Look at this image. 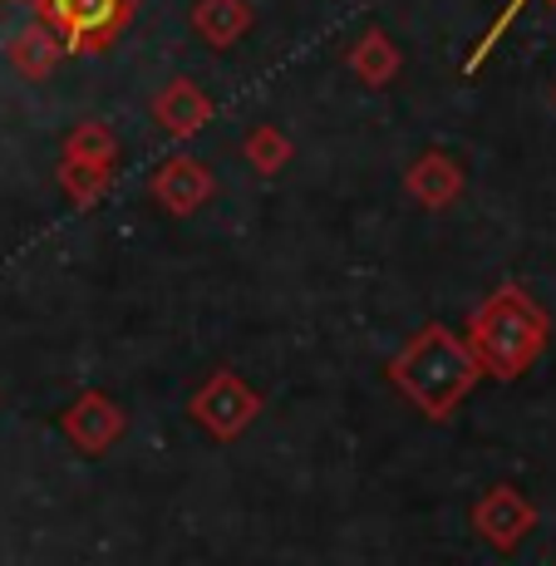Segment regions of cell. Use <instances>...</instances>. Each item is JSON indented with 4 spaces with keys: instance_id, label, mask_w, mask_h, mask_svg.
<instances>
[{
    "instance_id": "7",
    "label": "cell",
    "mask_w": 556,
    "mask_h": 566,
    "mask_svg": "<svg viewBox=\"0 0 556 566\" xmlns=\"http://www.w3.org/2000/svg\"><path fill=\"white\" fill-rule=\"evenodd\" d=\"M153 192H158V202H168L172 212H192V207L212 192V178H207V168H198L192 158H172L158 168Z\"/></svg>"
},
{
    "instance_id": "11",
    "label": "cell",
    "mask_w": 556,
    "mask_h": 566,
    "mask_svg": "<svg viewBox=\"0 0 556 566\" xmlns=\"http://www.w3.org/2000/svg\"><path fill=\"white\" fill-rule=\"evenodd\" d=\"M413 192H419L423 202H449L458 192V168L449 158H429L419 163V172H413Z\"/></svg>"
},
{
    "instance_id": "10",
    "label": "cell",
    "mask_w": 556,
    "mask_h": 566,
    "mask_svg": "<svg viewBox=\"0 0 556 566\" xmlns=\"http://www.w3.org/2000/svg\"><path fill=\"white\" fill-rule=\"evenodd\" d=\"M60 40L50 35L45 25H30L25 35L15 40V64H20V74H30V80H40V74H50L54 64H60Z\"/></svg>"
},
{
    "instance_id": "15",
    "label": "cell",
    "mask_w": 556,
    "mask_h": 566,
    "mask_svg": "<svg viewBox=\"0 0 556 566\" xmlns=\"http://www.w3.org/2000/svg\"><path fill=\"white\" fill-rule=\"evenodd\" d=\"M252 158L261 163V168H276V163L286 158V138L271 134V128H261V134L252 138Z\"/></svg>"
},
{
    "instance_id": "2",
    "label": "cell",
    "mask_w": 556,
    "mask_h": 566,
    "mask_svg": "<svg viewBox=\"0 0 556 566\" xmlns=\"http://www.w3.org/2000/svg\"><path fill=\"white\" fill-rule=\"evenodd\" d=\"M547 345V315L532 306L522 291H497L483 311L473 315V355L497 379H517L522 369Z\"/></svg>"
},
{
    "instance_id": "9",
    "label": "cell",
    "mask_w": 556,
    "mask_h": 566,
    "mask_svg": "<svg viewBox=\"0 0 556 566\" xmlns=\"http://www.w3.org/2000/svg\"><path fill=\"white\" fill-rule=\"evenodd\" d=\"M198 30L212 45H232L246 30V6L242 0H202L198 6Z\"/></svg>"
},
{
    "instance_id": "1",
    "label": "cell",
    "mask_w": 556,
    "mask_h": 566,
    "mask_svg": "<svg viewBox=\"0 0 556 566\" xmlns=\"http://www.w3.org/2000/svg\"><path fill=\"white\" fill-rule=\"evenodd\" d=\"M478 369H483L478 355L468 350L453 331L433 325V331H423L419 340L395 360V385L405 389L429 419H443V413L473 389Z\"/></svg>"
},
{
    "instance_id": "13",
    "label": "cell",
    "mask_w": 556,
    "mask_h": 566,
    "mask_svg": "<svg viewBox=\"0 0 556 566\" xmlns=\"http://www.w3.org/2000/svg\"><path fill=\"white\" fill-rule=\"evenodd\" d=\"M389 64H395V60H389L385 40H365V45L355 50V70H365L369 80H385V74H389Z\"/></svg>"
},
{
    "instance_id": "6",
    "label": "cell",
    "mask_w": 556,
    "mask_h": 566,
    "mask_svg": "<svg viewBox=\"0 0 556 566\" xmlns=\"http://www.w3.org/2000/svg\"><path fill=\"white\" fill-rule=\"evenodd\" d=\"M64 429H70V439L80 443V449L99 453V449H108V443H114V433L124 429V413L108 405V399L90 395V399H80V405L64 413Z\"/></svg>"
},
{
    "instance_id": "8",
    "label": "cell",
    "mask_w": 556,
    "mask_h": 566,
    "mask_svg": "<svg viewBox=\"0 0 556 566\" xmlns=\"http://www.w3.org/2000/svg\"><path fill=\"white\" fill-rule=\"evenodd\" d=\"M207 114H212V108H207V94H198L192 84H172V90L158 99V118L168 128H178V134H192L198 124H207Z\"/></svg>"
},
{
    "instance_id": "3",
    "label": "cell",
    "mask_w": 556,
    "mask_h": 566,
    "mask_svg": "<svg viewBox=\"0 0 556 566\" xmlns=\"http://www.w3.org/2000/svg\"><path fill=\"white\" fill-rule=\"evenodd\" d=\"M45 10V30L64 40V50H108L124 35L134 0H40Z\"/></svg>"
},
{
    "instance_id": "12",
    "label": "cell",
    "mask_w": 556,
    "mask_h": 566,
    "mask_svg": "<svg viewBox=\"0 0 556 566\" xmlns=\"http://www.w3.org/2000/svg\"><path fill=\"white\" fill-rule=\"evenodd\" d=\"M70 144H74V158H84V163H104L108 154H114V144H108L104 128H80Z\"/></svg>"
},
{
    "instance_id": "14",
    "label": "cell",
    "mask_w": 556,
    "mask_h": 566,
    "mask_svg": "<svg viewBox=\"0 0 556 566\" xmlns=\"http://www.w3.org/2000/svg\"><path fill=\"white\" fill-rule=\"evenodd\" d=\"M522 6H527V0H512V6L503 10V15H497V25H493V30H487V35H483V40H478V50H473V54H468V70H478V64H483V60H487V50H493V45H497V40H503V30L512 25V20H517V10H522Z\"/></svg>"
},
{
    "instance_id": "5",
    "label": "cell",
    "mask_w": 556,
    "mask_h": 566,
    "mask_svg": "<svg viewBox=\"0 0 556 566\" xmlns=\"http://www.w3.org/2000/svg\"><path fill=\"white\" fill-rule=\"evenodd\" d=\"M532 522H537V507H532L517 488H493V493L478 503V513H473V527L503 552H512L522 537H527Z\"/></svg>"
},
{
    "instance_id": "4",
    "label": "cell",
    "mask_w": 556,
    "mask_h": 566,
    "mask_svg": "<svg viewBox=\"0 0 556 566\" xmlns=\"http://www.w3.org/2000/svg\"><path fill=\"white\" fill-rule=\"evenodd\" d=\"M256 409H261V399L237 375H212V385L192 399V413H198L217 439H237V433L256 419Z\"/></svg>"
}]
</instances>
